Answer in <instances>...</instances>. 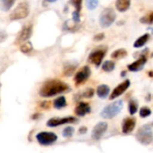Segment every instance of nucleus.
I'll return each instance as SVG.
<instances>
[{
	"instance_id": "nucleus-1",
	"label": "nucleus",
	"mask_w": 153,
	"mask_h": 153,
	"mask_svg": "<svg viewBox=\"0 0 153 153\" xmlns=\"http://www.w3.org/2000/svg\"><path fill=\"white\" fill-rule=\"evenodd\" d=\"M70 91V87L62 81L50 80L46 82L39 90V95L43 98L53 97Z\"/></svg>"
},
{
	"instance_id": "nucleus-2",
	"label": "nucleus",
	"mask_w": 153,
	"mask_h": 153,
	"mask_svg": "<svg viewBox=\"0 0 153 153\" xmlns=\"http://www.w3.org/2000/svg\"><path fill=\"white\" fill-rule=\"evenodd\" d=\"M123 107H124L123 101L122 100H117V101L106 106L103 108V110L101 111L100 115L103 118H106V119L113 118L121 112Z\"/></svg>"
},
{
	"instance_id": "nucleus-3",
	"label": "nucleus",
	"mask_w": 153,
	"mask_h": 153,
	"mask_svg": "<svg viewBox=\"0 0 153 153\" xmlns=\"http://www.w3.org/2000/svg\"><path fill=\"white\" fill-rule=\"evenodd\" d=\"M135 136L140 143L143 145L151 144L153 141V133L151 126L143 125V126H141L138 129V132L136 133Z\"/></svg>"
},
{
	"instance_id": "nucleus-4",
	"label": "nucleus",
	"mask_w": 153,
	"mask_h": 153,
	"mask_svg": "<svg viewBox=\"0 0 153 153\" xmlns=\"http://www.w3.org/2000/svg\"><path fill=\"white\" fill-rule=\"evenodd\" d=\"M30 13V9H29V5L27 3L22 2L20 3L15 8L14 10L10 14V20L12 21H17V20H22V19H25Z\"/></svg>"
},
{
	"instance_id": "nucleus-5",
	"label": "nucleus",
	"mask_w": 153,
	"mask_h": 153,
	"mask_svg": "<svg viewBox=\"0 0 153 153\" xmlns=\"http://www.w3.org/2000/svg\"><path fill=\"white\" fill-rule=\"evenodd\" d=\"M116 13L112 8H106L100 13V24L103 28H108L116 21Z\"/></svg>"
},
{
	"instance_id": "nucleus-6",
	"label": "nucleus",
	"mask_w": 153,
	"mask_h": 153,
	"mask_svg": "<svg viewBox=\"0 0 153 153\" xmlns=\"http://www.w3.org/2000/svg\"><path fill=\"white\" fill-rule=\"evenodd\" d=\"M36 139L39 144L47 146L54 143L57 140V135L54 133H48V132H41L36 135Z\"/></svg>"
},
{
	"instance_id": "nucleus-7",
	"label": "nucleus",
	"mask_w": 153,
	"mask_h": 153,
	"mask_svg": "<svg viewBox=\"0 0 153 153\" xmlns=\"http://www.w3.org/2000/svg\"><path fill=\"white\" fill-rule=\"evenodd\" d=\"M106 56V48H98L94 51H92L89 57H88V61L93 65H95L96 66H100V64L102 63L103 58Z\"/></svg>"
},
{
	"instance_id": "nucleus-8",
	"label": "nucleus",
	"mask_w": 153,
	"mask_h": 153,
	"mask_svg": "<svg viewBox=\"0 0 153 153\" xmlns=\"http://www.w3.org/2000/svg\"><path fill=\"white\" fill-rule=\"evenodd\" d=\"M148 50L149 49L147 48L143 52H142L143 54L140 56V57L136 61H134V63H132L131 65H128V70L129 71H131V72H138V71H141L143 68V66L145 65V64L147 62V56H146V55L144 53L146 51H148Z\"/></svg>"
},
{
	"instance_id": "nucleus-9",
	"label": "nucleus",
	"mask_w": 153,
	"mask_h": 153,
	"mask_svg": "<svg viewBox=\"0 0 153 153\" xmlns=\"http://www.w3.org/2000/svg\"><path fill=\"white\" fill-rule=\"evenodd\" d=\"M108 129V124L106 122H100L98 123L92 129L91 137L93 140L99 141L101 139V137L105 134Z\"/></svg>"
},
{
	"instance_id": "nucleus-10",
	"label": "nucleus",
	"mask_w": 153,
	"mask_h": 153,
	"mask_svg": "<svg viewBox=\"0 0 153 153\" xmlns=\"http://www.w3.org/2000/svg\"><path fill=\"white\" fill-rule=\"evenodd\" d=\"M91 68L89 66L82 67V69H81L79 72H77L76 74H75V76H74V82H75V83L77 85L82 84L91 76Z\"/></svg>"
},
{
	"instance_id": "nucleus-11",
	"label": "nucleus",
	"mask_w": 153,
	"mask_h": 153,
	"mask_svg": "<svg viewBox=\"0 0 153 153\" xmlns=\"http://www.w3.org/2000/svg\"><path fill=\"white\" fill-rule=\"evenodd\" d=\"M76 122V118L73 117H62V118H51L47 122V126L48 127H56L65 124H70Z\"/></svg>"
},
{
	"instance_id": "nucleus-12",
	"label": "nucleus",
	"mask_w": 153,
	"mask_h": 153,
	"mask_svg": "<svg viewBox=\"0 0 153 153\" xmlns=\"http://www.w3.org/2000/svg\"><path fill=\"white\" fill-rule=\"evenodd\" d=\"M32 32V26L31 25H26L24 26L22 30L19 32L16 40H15V44L19 45L21 43H23L24 41H26L28 39H30V35Z\"/></svg>"
},
{
	"instance_id": "nucleus-13",
	"label": "nucleus",
	"mask_w": 153,
	"mask_h": 153,
	"mask_svg": "<svg viewBox=\"0 0 153 153\" xmlns=\"http://www.w3.org/2000/svg\"><path fill=\"white\" fill-rule=\"evenodd\" d=\"M130 86V81L129 80H126L125 82H123L122 83H120L118 86H117L114 91H112V93L110 94L109 100H113L117 98H118L119 96H121Z\"/></svg>"
},
{
	"instance_id": "nucleus-14",
	"label": "nucleus",
	"mask_w": 153,
	"mask_h": 153,
	"mask_svg": "<svg viewBox=\"0 0 153 153\" xmlns=\"http://www.w3.org/2000/svg\"><path fill=\"white\" fill-rule=\"evenodd\" d=\"M136 125V120L134 117H127L123 120L122 123V132L125 134H128L134 131Z\"/></svg>"
},
{
	"instance_id": "nucleus-15",
	"label": "nucleus",
	"mask_w": 153,
	"mask_h": 153,
	"mask_svg": "<svg viewBox=\"0 0 153 153\" xmlns=\"http://www.w3.org/2000/svg\"><path fill=\"white\" fill-rule=\"evenodd\" d=\"M91 112V106L86 102H80L74 109V113L78 117H84L86 114Z\"/></svg>"
},
{
	"instance_id": "nucleus-16",
	"label": "nucleus",
	"mask_w": 153,
	"mask_h": 153,
	"mask_svg": "<svg viewBox=\"0 0 153 153\" xmlns=\"http://www.w3.org/2000/svg\"><path fill=\"white\" fill-rule=\"evenodd\" d=\"M110 89L106 84H101L97 88V95L100 99H106L109 94Z\"/></svg>"
},
{
	"instance_id": "nucleus-17",
	"label": "nucleus",
	"mask_w": 153,
	"mask_h": 153,
	"mask_svg": "<svg viewBox=\"0 0 153 153\" xmlns=\"http://www.w3.org/2000/svg\"><path fill=\"white\" fill-rule=\"evenodd\" d=\"M130 4L131 0H117L116 2V7L121 13L127 11L130 7Z\"/></svg>"
},
{
	"instance_id": "nucleus-18",
	"label": "nucleus",
	"mask_w": 153,
	"mask_h": 153,
	"mask_svg": "<svg viewBox=\"0 0 153 153\" xmlns=\"http://www.w3.org/2000/svg\"><path fill=\"white\" fill-rule=\"evenodd\" d=\"M149 39H150V34L149 33H146V34L141 36L140 38H138L135 40V42L134 43V47L135 48H140L143 47L147 43V41L149 40Z\"/></svg>"
},
{
	"instance_id": "nucleus-19",
	"label": "nucleus",
	"mask_w": 153,
	"mask_h": 153,
	"mask_svg": "<svg viewBox=\"0 0 153 153\" xmlns=\"http://www.w3.org/2000/svg\"><path fill=\"white\" fill-rule=\"evenodd\" d=\"M53 105H54V108H56V109H61V108H65V107L67 105L66 100H65V98L64 96L58 97L57 99H56V100H54Z\"/></svg>"
},
{
	"instance_id": "nucleus-20",
	"label": "nucleus",
	"mask_w": 153,
	"mask_h": 153,
	"mask_svg": "<svg viewBox=\"0 0 153 153\" xmlns=\"http://www.w3.org/2000/svg\"><path fill=\"white\" fill-rule=\"evenodd\" d=\"M126 56H127V51L126 49H124V48H120V49L115 50L111 54V57L113 59H117V60L122 59V58L126 57Z\"/></svg>"
},
{
	"instance_id": "nucleus-21",
	"label": "nucleus",
	"mask_w": 153,
	"mask_h": 153,
	"mask_svg": "<svg viewBox=\"0 0 153 153\" xmlns=\"http://www.w3.org/2000/svg\"><path fill=\"white\" fill-rule=\"evenodd\" d=\"M14 2L15 0H0V9L4 12L9 11L13 7Z\"/></svg>"
},
{
	"instance_id": "nucleus-22",
	"label": "nucleus",
	"mask_w": 153,
	"mask_h": 153,
	"mask_svg": "<svg viewBox=\"0 0 153 153\" xmlns=\"http://www.w3.org/2000/svg\"><path fill=\"white\" fill-rule=\"evenodd\" d=\"M115 67H116V64L114 61L111 60H107L102 64V70L108 73L112 72L115 69Z\"/></svg>"
},
{
	"instance_id": "nucleus-23",
	"label": "nucleus",
	"mask_w": 153,
	"mask_h": 153,
	"mask_svg": "<svg viewBox=\"0 0 153 153\" xmlns=\"http://www.w3.org/2000/svg\"><path fill=\"white\" fill-rule=\"evenodd\" d=\"M77 67V64H74V63H69L67 64L65 68H64V74L65 76H70L74 72V70L76 69Z\"/></svg>"
},
{
	"instance_id": "nucleus-24",
	"label": "nucleus",
	"mask_w": 153,
	"mask_h": 153,
	"mask_svg": "<svg viewBox=\"0 0 153 153\" xmlns=\"http://www.w3.org/2000/svg\"><path fill=\"white\" fill-rule=\"evenodd\" d=\"M128 109H129L130 115L132 116L135 115L138 111V102L135 100H131L128 104Z\"/></svg>"
},
{
	"instance_id": "nucleus-25",
	"label": "nucleus",
	"mask_w": 153,
	"mask_h": 153,
	"mask_svg": "<svg viewBox=\"0 0 153 153\" xmlns=\"http://www.w3.org/2000/svg\"><path fill=\"white\" fill-rule=\"evenodd\" d=\"M80 96H78L77 98H75V100H79L81 98H85V99H91L92 98V96L94 95V90L92 88H88L87 90H85L84 91L81 92L79 94Z\"/></svg>"
},
{
	"instance_id": "nucleus-26",
	"label": "nucleus",
	"mask_w": 153,
	"mask_h": 153,
	"mask_svg": "<svg viewBox=\"0 0 153 153\" xmlns=\"http://www.w3.org/2000/svg\"><path fill=\"white\" fill-rule=\"evenodd\" d=\"M140 22L144 24H152L153 23V12H151L147 15L141 18Z\"/></svg>"
},
{
	"instance_id": "nucleus-27",
	"label": "nucleus",
	"mask_w": 153,
	"mask_h": 153,
	"mask_svg": "<svg viewBox=\"0 0 153 153\" xmlns=\"http://www.w3.org/2000/svg\"><path fill=\"white\" fill-rule=\"evenodd\" d=\"M20 50L22 52V53H29L32 50V44L30 42V41H27L25 43H23L22 45H21V48H20Z\"/></svg>"
},
{
	"instance_id": "nucleus-28",
	"label": "nucleus",
	"mask_w": 153,
	"mask_h": 153,
	"mask_svg": "<svg viewBox=\"0 0 153 153\" xmlns=\"http://www.w3.org/2000/svg\"><path fill=\"white\" fill-rule=\"evenodd\" d=\"M99 5V0H86V6L89 10L93 11Z\"/></svg>"
},
{
	"instance_id": "nucleus-29",
	"label": "nucleus",
	"mask_w": 153,
	"mask_h": 153,
	"mask_svg": "<svg viewBox=\"0 0 153 153\" xmlns=\"http://www.w3.org/2000/svg\"><path fill=\"white\" fill-rule=\"evenodd\" d=\"M151 114H152V110L150 108H148V107L141 108V109H140V117H143V118L151 116Z\"/></svg>"
},
{
	"instance_id": "nucleus-30",
	"label": "nucleus",
	"mask_w": 153,
	"mask_h": 153,
	"mask_svg": "<svg viewBox=\"0 0 153 153\" xmlns=\"http://www.w3.org/2000/svg\"><path fill=\"white\" fill-rule=\"evenodd\" d=\"M74 133V128L72 126H67L63 131V136L65 138H69V137L73 136Z\"/></svg>"
},
{
	"instance_id": "nucleus-31",
	"label": "nucleus",
	"mask_w": 153,
	"mask_h": 153,
	"mask_svg": "<svg viewBox=\"0 0 153 153\" xmlns=\"http://www.w3.org/2000/svg\"><path fill=\"white\" fill-rule=\"evenodd\" d=\"M82 0H70L69 3L75 7V10L80 12L82 9Z\"/></svg>"
},
{
	"instance_id": "nucleus-32",
	"label": "nucleus",
	"mask_w": 153,
	"mask_h": 153,
	"mask_svg": "<svg viewBox=\"0 0 153 153\" xmlns=\"http://www.w3.org/2000/svg\"><path fill=\"white\" fill-rule=\"evenodd\" d=\"M80 20H81L80 19V12L75 10L74 12H73V22L78 23V22H80Z\"/></svg>"
},
{
	"instance_id": "nucleus-33",
	"label": "nucleus",
	"mask_w": 153,
	"mask_h": 153,
	"mask_svg": "<svg viewBox=\"0 0 153 153\" xmlns=\"http://www.w3.org/2000/svg\"><path fill=\"white\" fill-rule=\"evenodd\" d=\"M104 38H105V34L104 33H99V34L94 36L93 39L96 40V41H100V40L104 39Z\"/></svg>"
},
{
	"instance_id": "nucleus-34",
	"label": "nucleus",
	"mask_w": 153,
	"mask_h": 153,
	"mask_svg": "<svg viewBox=\"0 0 153 153\" xmlns=\"http://www.w3.org/2000/svg\"><path fill=\"white\" fill-rule=\"evenodd\" d=\"M86 132H87V128L86 127H84V126H82V127H81L80 128V130H79V133L80 134H86Z\"/></svg>"
},
{
	"instance_id": "nucleus-35",
	"label": "nucleus",
	"mask_w": 153,
	"mask_h": 153,
	"mask_svg": "<svg viewBox=\"0 0 153 153\" xmlns=\"http://www.w3.org/2000/svg\"><path fill=\"white\" fill-rule=\"evenodd\" d=\"M48 103H49V102H42L41 107L44 108H48L49 107V104H48Z\"/></svg>"
},
{
	"instance_id": "nucleus-36",
	"label": "nucleus",
	"mask_w": 153,
	"mask_h": 153,
	"mask_svg": "<svg viewBox=\"0 0 153 153\" xmlns=\"http://www.w3.org/2000/svg\"><path fill=\"white\" fill-rule=\"evenodd\" d=\"M56 0H44V2H48V3H54Z\"/></svg>"
},
{
	"instance_id": "nucleus-37",
	"label": "nucleus",
	"mask_w": 153,
	"mask_h": 153,
	"mask_svg": "<svg viewBox=\"0 0 153 153\" xmlns=\"http://www.w3.org/2000/svg\"><path fill=\"white\" fill-rule=\"evenodd\" d=\"M149 75H150L151 77H153V72H149Z\"/></svg>"
},
{
	"instance_id": "nucleus-38",
	"label": "nucleus",
	"mask_w": 153,
	"mask_h": 153,
	"mask_svg": "<svg viewBox=\"0 0 153 153\" xmlns=\"http://www.w3.org/2000/svg\"><path fill=\"white\" fill-rule=\"evenodd\" d=\"M124 75H126V72H123L122 73V76H124Z\"/></svg>"
},
{
	"instance_id": "nucleus-39",
	"label": "nucleus",
	"mask_w": 153,
	"mask_h": 153,
	"mask_svg": "<svg viewBox=\"0 0 153 153\" xmlns=\"http://www.w3.org/2000/svg\"><path fill=\"white\" fill-rule=\"evenodd\" d=\"M152 125H153V122H152Z\"/></svg>"
}]
</instances>
